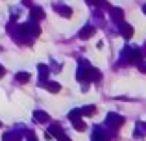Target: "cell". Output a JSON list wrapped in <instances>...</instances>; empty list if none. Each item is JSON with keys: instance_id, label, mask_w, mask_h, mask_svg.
I'll use <instances>...</instances> for the list:
<instances>
[{"instance_id": "cell-10", "label": "cell", "mask_w": 146, "mask_h": 141, "mask_svg": "<svg viewBox=\"0 0 146 141\" xmlns=\"http://www.w3.org/2000/svg\"><path fill=\"white\" fill-rule=\"evenodd\" d=\"M41 87L48 89L50 93H59V91H61V86H59V84H57V82H50V80H46V82H44Z\"/></svg>"}, {"instance_id": "cell-14", "label": "cell", "mask_w": 146, "mask_h": 141, "mask_svg": "<svg viewBox=\"0 0 146 141\" xmlns=\"http://www.w3.org/2000/svg\"><path fill=\"white\" fill-rule=\"evenodd\" d=\"M15 80H17L19 84H28L30 82V72H24V71L17 72V74H15Z\"/></svg>"}, {"instance_id": "cell-20", "label": "cell", "mask_w": 146, "mask_h": 141, "mask_svg": "<svg viewBox=\"0 0 146 141\" xmlns=\"http://www.w3.org/2000/svg\"><path fill=\"white\" fill-rule=\"evenodd\" d=\"M57 141H70V138H68V136L63 132V134H59V136H57Z\"/></svg>"}, {"instance_id": "cell-18", "label": "cell", "mask_w": 146, "mask_h": 141, "mask_svg": "<svg viewBox=\"0 0 146 141\" xmlns=\"http://www.w3.org/2000/svg\"><path fill=\"white\" fill-rule=\"evenodd\" d=\"M2 139H4V141H19V136L13 134V132H6Z\"/></svg>"}, {"instance_id": "cell-22", "label": "cell", "mask_w": 146, "mask_h": 141, "mask_svg": "<svg viewBox=\"0 0 146 141\" xmlns=\"http://www.w3.org/2000/svg\"><path fill=\"white\" fill-rule=\"evenodd\" d=\"M139 71L141 72H146V63L144 61H139Z\"/></svg>"}, {"instance_id": "cell-15", "label": "cell", "mask_w": 146, "mask_h": 141, "mask_svg": "<svg viewBox=\"0 0 146 141\" xmlns=\"http://www.w3.org/2000/svg\"><path fill=\"white\" fill-rule=\"evenodd\" d=\"M80 113H82V115H94V113H96V106H83L82 110H80Z\"/></svg>"}, {"instance_id": "cell-19", "label": "cell", "mask_w": 146, "mask_h": 141, "mask_svg": "<svg viewBox=\"0 0 146 141\" xmlns=\"http://www.w3.org/2000/svg\"><path fill=\"white\" fill-rule=\"evenodd\" d=\"M72 124H74V128H76V130H78V132H83V130H85V123H83V121L82 119H80V121H74V123H72Z\"/></svg>"}, {"instance_id": "cell-8", "label": "cell", "mask_w": 146, "mask_h": 141, "mask_svg": "<svg viewBox=\"0 0 146 141\" xmlns=\"http://www.w3.org/2000/svg\"><path fill=\"white\" fill-rule=\"evenodd\" d=\"M56 13L57 15H61V17H65V19H68L72 15V7H68V6H65V4H56Z\"/></svg>"}, {"instance_id": "cell-12", "label": "cell", "mask_w": 146, "mask_h": 141, "mask_svg": "<svg viewBox=\"0 0 146 141\" xmlns=\"http://www.w3.org/2000/svg\"><path fill=\"white\" fill-rule=\"evenodd\" d=\"M46 78H48V67L41 63L39 65V86H43V84L46 82Z\"/></svg>"}, {"instance_id": "cell-13", "label": "cell", "mask_w": 146, "mask_h": 141, "mask_svg": "<svg viewBox=\"0 0 146 141\" xmlns=\"http://www.w3.org/2000/svg\"><path fill=\"white\" fill-rule=\"evenodd\" d=\"M111 17H113V21L120 22L122 19H124V11H122L120 7H111Z\"/></svg>"}, {"instance_id": "cell-24", "label": "cell", "mask_w": 146, "mask_h": 141, "mask_svg": "<svg viewBox=\"0 0 146 141\" xmlns=\"http://www.w3.org/2000/svg\"><path fill=\"white\" fill-rule=\"evenodd\" d=\"M143 11H144V15H146V6H143Z\"/></svg>"}, {"instance_id": "cell-17", "label": "cell", "mask_w": 146, "mask_h": 141, "mask_svg": "<svg viewBox=\"0 0 146 141\" xmlns=\"http://www.w3.org/2000/svg\"><path fill=\"white\" fill-rule=\"evenodd\" d=\"M80 117H82V113H80V110H72L70 113H68V119L74 123V121H80Z\"/></svg>"}, {"instance_id": "cell-25", "label": "cell", "mask_w": 146, "mask_h": 141, "mask_svg": "<svg viewBox=\"0 0 146 141\" xmlns=\"http://www.w3.org/2000/svg\"><path fill=\"white\" fill-rule=\"evenodd\" d=\"M0 126H2V123H0Z\"/></svg>"}, {"instance_id": "cell-2", "label": "cell", "mask_w": 146, "mask_h": 141, "mask_svg": "<svg viewBox=\"0 0 146 141\" xmlns=\"http://www.w3.org/2000/svg\"><path fill=\"white\" fill-rule=\"evenodd\" d=\"M124 61L126 63H139L141 61V52L137 48H126L124 50Z\"/></svg>"}, {"instance_id": "cell-23", "label": "cell", "mask_w": 146, "mask_h": 141, "mask_svg": "<svg viewBox=\"0 0 146 141\" xmlns=\"http://www.w3.org/2000/svg\"><path fill=\"white\" fill-rule=\"evenodd\" d=\"M4 74H6V69H4V67H2V63H0V78H2Z\"/></svg>"}, {"instance_id": "cell-16", "label": "cell", "mask_w": 146, "mask_h": 141, "mask_svg": "<svg viewBox=\"0 0 146 141\" xmlns=\"http://www.w3.org/2000/svg\"><path fill=\"white\" fill-rule=\"evenodd\" d=\"M48 134L54 136V138H57L59 134H63V128H61L59 124H52V126H50V130H48Z\"/></svg>"}, {"instance_id": "cell-4", "label": "cell", "mask_w": 146, "mask_h": 141, "mask_svg": "<svg viewBox=\"0 0 146 141\" xmlns=\"http://www.w3.org/2000/svg\"><path fill=\"white\" fill-rule=\"evenodd\" d=\"M91 141H109V136H107V132L104 130V128L96 126L93 132V136H91Z\"/></svg>"}, {"instance_id": "cell-6", "label": "cell", "mask_w": 146, "mask_h": 141, "mask_svg": "<svg viewBox=\"0 0 146 141\" xmlns=\"http://www.w3.org/2000/svg\"><path fill=\"white\" fill-rule=\"evenodd\" d=\"M94 32H96V28H94V26H91V24H87V26H83V28L80 30L78 37H80V39H83V41H87L89 37L94 35Z\"/></svg>"}, {"instance_id": "cell-21", "label": "cell", "mask_w": 146, "mask_h": 141, "mask_svg": "<svg viewBox=\"0 0 146 141\" xmlns=\"http://www.w3.org/2000/svg\"><path fill=\"white\" fill-rule=\"evenodd\" d=\"M89 6H98V4H102V0H85Z\"/></svg>"}, {"instance_id": "cell-7", "label": "cell", "mask_w": 146, "mask_h": 141, "mask_svg": "<svg viewBox=\"0 0 146 141\" xmlns=\"http://www.w3.org/2000/svg\"><path fill=\"white\" fill-rule=\"evenodd\" d=\"M43 19H44V11H43V7L33 6L32 9H30V21L37 22V21H43Z\"/></svg>"}, {"instance_id": "cell-3", "label": "cell", "mask_w": 146, "mask_h": 141, "mask_svg": "<svg viewBox=\"0 0 146 141\" xmlns=\"http://www.w3.org/2000/svg\"><path fill=\"white\" fill-rule=\"evenodd\" d=\"M78 74H76V78L80 80V82H85V76H87V71L91 69V63L87 61V59H80L78 63Z\"/></svg>"}, {"instance_id": "cell-9", "label": "cell", "mask_w": 146, "mask_h": 141, "mask_svg": "<svg viewBox=\"0 0 146 141\" xmlns=\"http://www.w3.org/2000/svg\"><path fill=\"white\" fill-rule=\"evenodd\" d=\"M102 78V72L98 69H94L93 65H91V69L87 71V76H85V82H98V80Z\"/></svg>"}, {"instance_id": "cell-11", "label": "cell", "mask_w": 146, "mask_h": 141, "mask_svg": "<svg viewBox=\"0 0 146 141\" xmlns=\"http://www.w3.org/2000/svg\"><path fill=\"white\" fill-rule=\"evenodd\" d=\"M33 119H35L37 123H48L50 115H48V113H44V112H41V110H35V112H33Z\"/></svg>"}, {"instance_id": "cell-5", "label": "cell", "mask_w": 146, "mask_h": 141, "mask_svg": "<svg viewBox=\"0 0 146 141\" xmlns=\"http://www.w3.org/2000/svg\"><path fill=\"white\" fill-rule=\"evenodd\" d=\"M118 32H120V35L126 37V39H129V37L133 35V28L128 24V22H124V21L118 22Z\"/></svg>"}, {"instance_id": "cell-1", "label": "cell", "mask_w": 146, "mask_h": 141, "mask_svg": "<svg viewBox=\"0 0 146 141\" xmlns=\"http://www.w3.org/2000/svg\"><path fill=\"white\" fill-rule=\"evenodd\" d=\"M124 124V117L122 115H117V113H107L106 117V126H111V128H120Z\"/></svg>"}]
</instances>
